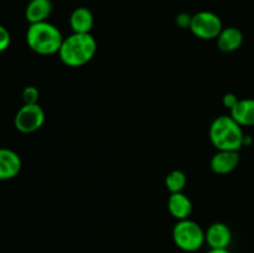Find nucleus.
Here are the masks:
<instances>
[{"instance_id": "nucleus-1", "label": "nucleus", "mask_w": 254, "mask_h": 253, "mask_svg": "<svg viewBox=\"0 0 254 253\" xmlns=\"http://www.w3.org/2000/svg\"><path fill=\"white\" fill-rule=\"evenodd\" d=\"M97 52V41L92 34L72 32L64 39L59 57L68 67H82L88 63Z\"/></svg>"}, {"instance_id": "nucleus-2", "label": "nucleus", "mask_w": 254, "mask_h": 253, "mask_svg": "<svg viewBox=\"0 0 254 253\" xmlns=\"http://www.w3.org/2000/svg\"><path fill=\"white\" fill-rule=\"evenodd\" d=\"M64 36L59 27L49 21L30 24L26 31V44L31 51L42 56L59 54Z\"/></svg>"}, {"instance_id": "nucleus-3", "label": "nucleus", "mask_w": 254, "mask_h": 253, "mask_svg": "<svg viewBox=\"0 0 254 253\" xmlns=\"http://www.w3.org/2000/svg\"><path fill=\"white\" fill-rule=\"evenodd\" d=\"M210 140L217 150L240 151L243 146L245 131L231 116H220L210 126Z\"/></svg>"}, {"instance_id": "nucleus-4", "label": "nucleus", "mask_w": 254, "mask_h": 253, "mask_svg": "<svg viewBox=\"0 0 254 253\" xmlns=\"http://www.w3.org/2000/svg\"><path fill=\"white\" fill-rule=\"evenodd\" d=\"M173 241L184 252H196L206 243L205 231L196 221L190 218L180 220L173 228Z\"/></svg>"}, {"instance_id": "nucleus-5", "label": "nucleus", "mask_w": 254, "mask_h": 253, "mask_svg": "<svg viewBox=\"0 0 254 253\" xmlns=\"http://www.w3.org/2000/svg\"><path fill=\"white\" fill-rule=\"evenodd\" d=\"M223 29L222 20L212 11H198L192 15L190 31L197 39L216 40Z\"/></svg>"}, {"instance_id": "nucleus-6", "label": "nucleus", "mask_w": 254, "mask_h": 253, "mask_svg": "<svg viewBox=\"0 0 254 253\" xmlns=\"http://www.w3.org/2000/svg\"><path fill=\"white\" fill-rule=\"evenodd\" d=\"M45 119V111L39 103L24 104L15 114L14 126L20 133L30 134L39 130L44 126Z\"/></svg>"}, {"instance_id": "nucleus-7", "label": "nucleus", "mask_w": 254, "mask_h": 253, "mask_svg": "<svg viewBox=\"0 0 254 253\" xmlns=\"http://www.w3.org/2000/svg\"><path fill=\"white\" fill-rule=\"evenodd\" d=\"M205 242L213 250H226L232 242L231 228L223 222H215L205 231Z\"/></svg>"}, {"instance_id": "nucleus-8", "label": "nucleus", "mask_w": 254, "mask_h": 253, "mask_svg": "<svg viewBox=\"0 0 254 253\" xmlns=\"http://www.w3.org/2000/svg\"><path fill=\"white\" fill-rule=\"evenodd\" d=\"M240 151L235 150H217L211 158V170L218 175H227L235 171L240 164Z\"/></svg>"}, {"instance_id": "nucleus-9", "label": "nucleus", "mask_w": 254, "mask_h": 253, "mask_svg": "<svg viewBox=\"0 0 254 253\" xmlns=\"http://www.w3.org/2000/svg\"><path fill=\"white\" fill-rule=\"evenodd\" d=\"M22 161L16 151L7 148H0V181H7L16 178L21 171Z\"/></svg>"}, {"instance_id": "nucleus-10", "label": "nucleus", "mask_w": 254, "mask_h": 253, "mask_svg": "<svg viewBox=\"0 0 254 253\" xmlns=\"http://www.w3.org/2000/svg\"><path fill=\"white\" fill-rule=\"evenodd\" d=\"M192 202L184 192L170 193L168 200V210L170 215L178 221L190 218L192 213Z\"/></svg>"}, {"instance_id": "nucleus-11", "label": "nucleus", "mask_w": 254, "mask_h": 253, "mask_svg": "<svg viewBox=\"0 0 254 253\" xmlns=\"http://www.w3.org/2000/svg\"><path fill=\"white\" fill-rule=\"evenodd\" d=\"M54 10L51 0H30L25 9V19L29 24L47 21Z\"/></svg>"}, {"instance_id": "nucleus-12", "label": "nucleus", "mask_w": 254, "mask_h": 253, "mask_svg": "<svg viewBox=\"0 0 254 253\" xmlns=\"http://www.w3.org/2000/svg\"><path fill=\"white\" fill-rule=\"evenodd\" d=\"M94 17L88 7H76L69 15V26L76 34H91Z\"/></svg>"}, {"instance_id": "nucleus-13", "label": "nucleus", "mask_w": 254, "mask_h": 253, "mask_svg": "<svg viewBox=\"0 0 254 253\" xmlns=\"http://www.w3.org/2000/svg\"><path fill=\"white\" fill-rule=\"evenodd\" d=\"M216 41H217V47L221 51L233 52L242 46L243 34L240 29L235 26L223 27Z\"/></svg>"}, {"instance_id": "nucleus-14", "label": "nucleus", "mask_w": 254, "mask_h": 253, "mask_svg": "<svg viewBox=\"0 0 254 253\" xmlns=\"http://www.w3.org/2000/svg\"><path fill=\"white\" fill-rule=\"evenodd\" d=\"M230 116L241 126H254V98H243L230 111Z\"/></svg>"}, {"instance_id": "nucleus-15", "label": "nucleus", "mask_w": 254, "mask_h": 253, "mask_svg": "<svg viewBox=\"0 0 254 253\" xmlns=\"http://www.w3.org/2000/svg\"><path fill=\"white\" fill-rule=\"evenodd\" d=\"M186 184H188V178L186 174L181 170L170 171L165 178V186L170 193L183 192Z\"/></svg>"}, {"instance_id": "nucleus-16", "label": "nucleus", "mask_w": 254, "mask_h": 253, "mask_svg": "<svg viewBox=\"0 0 254 253\" xmlns=\"http://www.w3.org/2000/svg\"><path fill=\"white\" fill-rule=\"evenodd\" d=\"M22 101L24 104H36L39 103L40 92L35 86H26L22 89Z\"/></svg>"}, {"instance_id": "nucleus-17", "label": "nucleus", "mask_w": 254, "mask_h": 253, "mask_svg": "<svg viewBox=\"0 0 254 253\" xmlns=\"http://www.w3.org/2000/svg\"><path fill=\"white\" fill-rule=\"evenodd\" d=\"M11 44V35L5 26L0 25V54L6 51Z\"/></svg>"}, {"instance_id": "nucleus-18", "label": "nucleus", "mask_w": 254, "mask_h": 253, "mask_svg": "<svg viewBox=\"0 0 254 253\" xmlns=\"http://www.w3.org/2000/svg\"><path fill=\"white\" fill-rule=\"evenodd\" d=\"M191 20H192V15L188 14V12H180L175 17L176 25L181 29H190Z\"/></svg>"}, {"instance_id": "nucleus-19", "label": "nucleus", "mask_w": 254, "mask_h": 253, "mask_svg": "<svg viewBox=\"0 0 254 253\" xmlns=\"http://www.w3.org/2000/svg\"><path fill=\"white\" fill-rule=\"evenodd\" d=\"M238 101H240V98H238L235 93H226L225 96L222 97V104L226 108L230 109V111L236 106V103H237Z\"/></svg>"}, {"instance_id": "nucleus-20", "label": "nucleus", "mask_w": 254, "mask_h": 253, "mask_svg": "<svg viewBox=\"0 0 254 253\" xmlns=\"http://www.w3.org/2000/svg\"><path fill=\"white\" fill-rule=\"evenodd\" d=\"M253 143V139L251 135H245V139H243V146H248Z\"/></svg>"}, {"instance_id": "nucleus-21", "label": "nucleus", "mask_w": 254, "mask_h": 253, "mask_svg": "<svg viewBox=\"0 0 254 253\" xmlns=\"http://www.w3.org/2000/svg\"><path fill=\"white\" fill-rule=\"evenodd\" d=\"M206 253H231V252L228 251V248H226V250H213V248H210Z\"/></svg>"}, {"instance_id": "nucleus-22", "label": "nucleus", "mask_w": 254, "mask_h": 253, "mask_svg": "<svg viewBox=\"0 0 254 253\" xmlns=\"http://www.w3.org/2000/svg\"><path fill=\"white\" fill-rule=\"evenodd\" d=\"M0 67H1V62H0Z\"/></svg>"}]
</instances>
